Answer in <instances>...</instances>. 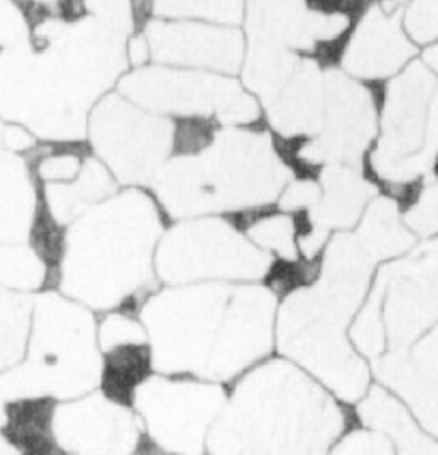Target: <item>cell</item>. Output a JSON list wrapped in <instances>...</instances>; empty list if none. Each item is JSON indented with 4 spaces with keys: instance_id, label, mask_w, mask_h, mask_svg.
I'll return each mask as SVG.
<instances>
[{
    "instance_id": "31",
    "label": "cell",
    "mask_w": 438,
    "mask_h": 455,
    "mask_svg": "<svg viewBox=\"0 0 438 455\" xmlns=\"http://www.w3.org/2000/svg\"><path fill=\"white\" fill-rule=\"evenodd\" d=\"M348 338L353 341L354 350L368 359H380L386 353V331L383 320V297H380L378 286L370 288L368 299L348 327Z\"/></svg>"
},
{
    "instance_id": "22",
    "label": "cell",
    "mask_w": 438,
    "mask_h": 455,
    "mask_svg": "<svg viewBox=\"0 0 438 455\" xmlns=\"http://www.w3.org/2000/svg\"><path fill=\"white\" fill-rule=\"evenodd\" d=\"M118 191L116 179L95 155L86 157L77 179L71 183L44 185L41 191V211L54 226H71L80 215L103 203Z\"/></svg>"
},
{
    "instance_id": "36",
    "label": "cell",
    "mask_w": 438,
    "mask_h": 455,
    "mask_svg": "<svg viewBox=\"0 0 438 455\" xmlns=\"http://www.w3.org/2000/svg\"><path fill=\"white\" fill-rule=\"evenodd\" d=\"M82 7H84L86 18L95 20L103 28L127 39L136 33L140 24L133 0H82Z\"/></svg>"
},
{
    "instance_id": "13",
    "label": "cell",
    "mask_w": 438,
    "mask_h": 455,
    "mask_svg": "<svg viewBox=\"0 0 438 455\" xmlns=\"http://www.w3.org/2000/svg\"><path fill=\"white\" fill-rule=\"evenodd\" d=\"M378 138V100L365 82L342 69H324V110L318 133L297 144L306 165L361 168Z\"/></svg>"
},
{
    "instance_id": "45",
    "label": "cell",
    "mask_w": 438,
    "mask_h": 455,
    "mask_svg": "<svg viewBox=\"0 0 438 455\" xmlns=\"http://www.w3.org/2000/svg\"><path fill=\"white\" fill-rule=\"evenodd\" d=\"M424 63L430 67V71L434 76H438V44H434V45H430V48L426 50V54H424Z\"/></svg>"
},
{
    "instance_id": "32",
    "label": "cell",
    "mask_w": 438,
    "mask_h": 455,
    "mask_svg": "<svg viewBox=\"0 0 438 455\" xmlns=\"http://www.w3.org/2000/svg\"><path fill=\"white\" fill-rule=\"evenodd\" d=\"M30 157V168H33L35 179L41 185H60L71 183L77 179L86 157L84 151H77L76 144H45L37 147V151Z\"/></svg>"
},
{
    "instance_id": "23",
    "label": "cell",
    "mask_w": 438,
    "mask_h": 455,
    "mask_svg": "<svg viewBox=\"0 0 438 455\" xmlns=\"http://www.w3.org/2000/svg\"><path fill=\"white\" fill-rule=\"evenodd\" d=\"M353 235L376 265L402 258L415 243V235L402 220L400 203L391 196H376L353 228Z\"/></svg>"
},
{
    "instance_id": "14",
    "label": "cell",
    "mask_w": 438,
    "mask_h": 455,
    "mask_svg": "<svg viewBox=\"0 0 438 455\" xmlns=\"http://www.w3.org/2000/svg\"><path fill=\"white\" fill-rule=\"evenodd\" d=\"M374 286L383 297L386 353L406 350L438 323V236L386 262Z\"/></svg>"
},
{
    "instance_id": "2",
    "label": "cell",
    "mask_w": 438,
    "mask_h": 455,
    "mask_svg": "<svg viewBox=\"0 0 438 455\" xmlns=\"http://www.w3.org/2000/svg\"><path fill=\"white\" fill-rule=\"evenodd\" d=\"M163 221L153 194L116 191L65 228L60 294L89 309H116L151 288Z\"/></svg>"
},
{
    "instance_id": "11",
    "label": "cell",
    "mask_w": 438,
    "mask_h": 455,
    "mask_svg": "<svg viewBox=\"0 0 438 455\" xmlns=\"http://www.w3.org/2000/svg\"><path fill=\"white\" fill-rule=\"evenodd\" d=\"M177 123L136 106L121 92H108L89 114L91 151L116 183L148 188L174 155Z\"/></svg>"
},
{
    "instance_id": "46",
    "label": "cell",
    "mask_w": 438,
    "mask_h": 455,
    "mask_svg": "<svg viewBox=\"0 0 438 455\" xmlns=\"http://www.w3.org/2000/svg\"><path fill=\"white\" fill-rule=\"evenodd\" d=\"M0 455H24L9 438L0 436Z\"/></svg>"
},
{
    "instance_id": "34",
    "label": "cell",
    "mask_w": 438,
    "mask_h": 455,
    "mask_svg": "<svg viewBox=\"0 0 438 455\" xmlns=\"http://www.w3.org/2000/svg\"><path fill=\"white\" fill-rule=\"evenodd\" d=\"M402 220L412 235L438 236V177L427 174L421 180L409 204L402 211Z\"/></svg>"
},
{
    "instance_id": "1",
    "label": "cell",
    "mask_w": 438,
    "mask_h": 455,
    "mask_svg": "<svg viewBox=\"0 0 438 455\" xmlns=\"http://www.w3.org/2000/svg\"><path fill=\"white\" fill-rule=\"evenodd\" d=\"M346 419L321 382L292 361L254 367L209 432L211 455H329Z\"/></svg>"
},
{
    "instance_id": "44",
    "label": "cell",
    "mask_w": 438,
    "mask_h": 455,
    "mask_svg": "<svg viewBox=\"0 0 438 455\" xmlns=\"http://www.w3.org/2000/svg\"><path fill=\"white\" fill-rule=\"evenodd\" d=\"M24 9H65L74 0H15Z\"/></svg>"
},
{
    "instance_id": "12",
    "label": "cell",
    "mask_w": 438,
    "mask_h": 455,
    "mask_svg": "<svg viewBox=\"0 0 438 455\" xmlns=\"http://www.w3.org/2000/svg\"><path fill=\"white\" fill-rule=\"evenodd\" d=\"M131 400L155 444L174 455H200L228 397L219 382L148 376Z\"/></svg>"
},
{
    "instance_id": "4",
    "label": "cell",
    "mask_w": 438,
    "mask_h": 455,
    "mask_svg": "<svg viewBox=\"0 0 438 455\" xmlns=\"http://www.w3.org/2000/svg\"><path fill=\"white\" fill-rule=\"evenodd\" d=\"M103 380L97 323L89 307L59 292L33 299L24 359L0 374L4 406L37 400H76Z\"/></svg>"
},
{
    "instance_id": "43",
    "label": "cell",
    "mask_w": 438,
    "mask_h": 455,
    "mask_svg": "<svg viewBox=\"0 0 438 455\" xmlns=\"http://www.w3.org/2000/svg\"><path fill=\"white\" fill-rule=\"evenodd\" d=\"M427 148L438 155V82L430 101V118H427Z\"/></svg>"
},
{
    "instance_id": "28",
    "label": "cell",
    "mask_w": 438,
    "mask_h": 455,
    "mask_svg": "<svg viewBox=\"0 0 438 455\" xmlns=\"http://www.w3.org/2000/svg\"><path fill=\"white\" fill-rule=\"evenodd\" d=\"M48 258L30 241L0 245V288L30 294L48 282Z\"/></svg>"
},
{
    "instance_id": "39",
    "label": "cell",
    "mask_w": 438,
    "mask_h": 455,
    "mask_svg": "<svg viewBox=\"0 0 438 455\" xmlns=\"http://www.w3.org/2000/svg\"><path fill=\"white\" fill-rule=\"evenodd\" d=\"M321 198V183L318 179H291L277 198V206L283 213L307 215Z\"/></svg>"
},
{
    "instance_id": "24",
    "label": "cell",
    "mask_w": 438,
    "mask_h": 455,
    "mask_svg": "<svg viewBox=\"0 0 438 455\" xmlns=\"http://www.w3.org/2000/svg\"><path fill=\"white\" fill-rule=\"evenodd\" d=\"M359 417L370 430L385 434L400 455H438V443L426 436L406 408L380 387L361 400Z\"/></svg>"
},
{
    "instance_id": "16",
    "label": "cell",
    "mask_w": 438,
    "mask_h": 455,
    "mask_svg": "<svg viewBox=\"0 0 438 455\" xmlns=\"http://www.w3.org/2000/svg\"><path fill=\"white\" fill-rule=\"evenodd\" d=\"M142 33L155 65L224 76H236L243 67L247 41L236 26L151 18Z\"/></svg>"
},
{
    "instance_id": "19",
    "label": "cell",
    "mask_w": 438,
    "mask_h": 455,
    "mask_svg": "<svg viewBox=\"0 0 438 455\" xmlns=\"http://www.w3.org/2000/svg\"><path fill=\"white\" fill-rule=\"evenodd\" d=\"M324 110V69L314 59L303 56L288 84L262 106L267 121L277 138L306 142L318 133Z\"/></svg>"
},
{
    "instance_id": "29",
    "label": "cell",
    "mask_w": 438,
    "mask_h": 455,
    "mask_svg": "<svg viewBox=\"0 0 438 455\" xmlns=\"http://www.w3.org/2000/svg\"><path fill=\"white\" fill-rule=\"evenodd\" d=\"M245 235L260 251L277 260L295 265L299 260V220L297 215L275 211L258 215L245 226Z\"/></svg>"
},
{
    "instance_id": "3",
    "label": "cell",
    "mask_w": 438,
    "mask_h": 455,
    "mask_svg": "<svg viewBox=\"0 0 438 455\" xmlns=\"http://www.w3.org/2000/svg\"><path fill=\"white\" fill-rule=\"evenodd\" d=\"M292 170L269 132L218 127L198 153L172 155L148 185L172 220L254 213L277 203Z\"/></svg>"
},
{
    "instance_id": "9",
    "label": "cell",
    "mask_w": 438,
    "mask_h": 455,
    "mask_svg": "<svg viewBox=\"0 0 438 455\" xmlns=\"http://www.w3.org/2000/svg\"><path fill=\"white\" fill-rule=\"evenodd\" d=\"M89 114L33 41L0 50V118L26 127L39 142L77 144L86 138Z\"/></svg>"
},
{
    "instance_id": "38",
    "label": "cell",
    "mask_w": 438,
    "mask_h": 455,
    "mask_svg": "<svg viewBox=\"0 0 438 455\" xmlns=\"http://www.w3.org/2000/svg\"><path fill=\"white\" fill-rule=\"evenodd\" d=\"M30 44V22L22 4L0 0V50Z\"/></svg>"
},
{
    "instance_id": "8",
    "label": "cell",
    "mask_w": 438,
    "mask_h": 455,
    "mask_svg": "<svg viewBox=\"0 0 438 455\" xmlns=\"http://www.w3.org/2000/svg\"><path fill=\"white\" fill-rule=\"evenodd\" d=\"M273 258L226 217H194L168 228L155 251V273L168 286L254 283L271 273Z\"/></svg>"
},
{
    "instance_id": "40",
    "label": "cell",
    "mask_w": 438,
    "mask_h": 455,
    "mask_svg": "<svg viewBox=\"0 0 438 455\" xmlns=\"http://www.w3.org/2000/svg\"><path fill=\"white\" fill-rule=\"evenodd\" d=\"M329 455H395L394 444L376 430H357L344 436Z\"/></svg>"
},
{
    "instance_id": "42",
    "label": "cell",
    "mask_w": 438,
    "mask_h": 455,
    "mask_svg": "<svg viewBox=\"0 0 438 455\" xmlns=\"http://www.w3.org/2000/svg\"><path fill=\"white\" fill-rule=\"evenodd\" d=\"M127 63L138 69L151 63V48H148V41L144 37V33H133L127 39Z\"/></svg>"
},
{
    "instance_id": "41",
    "label": "cell",
    "mask_w": 438,
    "mask_h": 455,
    "mask_svg": "<svg viewBox=\"0 0 438 455\" xmlns=\"http://www.w3.org/2000/svg\"><path fill=\"white\" fill-rule=\"evenodd\" d=\"M39 144H41L39 140L35 138L26 127L0 118V151L28 157V155L37 151Z\"/></svg>"
},
{
    "instance_id": "10",
    "label": "cell",
    "mask_w": 438,
    "mask_h": 455,
    "mask_svg": "<svg viewBox=\"0 0 438 455\" xmlns=\"http://www.w3.org/2000/svg\"><path fill=\"white\" fill-rule=\"evenodd\" d=\"M436 76L424 60L386 80L378 103V138L368 155L372 174L386 188L409 189L432 172L436 155L427 148V118Z\"/></svg>"
},
{
    "instance_id": "30",
    "label": "cell",
    "mask_w": 438,
    "mask_h": 455,
    "mask_svg": "<svg viewBox=\"0 0 438 455\" xmlns=\"http://www.w3.org/2000/svg\"><path fill=\"white\" fill-rule=\"evenodd\" d=\"M153 18L239 26L245 20V0H153Z\"/></svg>"
},
{
    "instance_id": "35",
    "label": "cell",
    "mask_w": 438,
    "mask_h": 455,
    "mask_svg": "<svg viewBox=\"0 0 438 455\" xmlns=\"http://www.w3.org/2000/svg\"><path fill=\"white\" fill-rule=\"evenodd\" d=\"M97 339H100L101 355L148 346L147 331H144L140 320H133L131 316L121 312L108 314V316L97 324Z\"/></svg>"
},
{
    "instance_id": "27",
    "label": "cell",
    "mask_w": 438,
    "mask_h": 455,
    "mask_svg": "<svg viewBox=\"0 0 438 455\" xmlns=\"http://www.w3.org/2000/svg\"><path fill=\"white\" fill-rule=\"evenodd\" d=\"M30 316H33V297L0 288V374L24 359Z\"/></svg>"
},
{
    "instance_id": "6",
    "label": "cell",
    "mask_w": 438,
    "mask_h": 455,
    "mask_svg": "<svg viewBox=\"0 0 438 455\" xmlns=\"http://www.w3.org/2000/svg\"><path fill=\"white\" fill-rule=\"evenodd\" d=\"M235 283H185L151 294L140 309L151 367L162 376L204 371L218 346Z\"/></svg>"
},
{
    "instance_id": "7",
    "label": "cell",
    "mask_w": 438,
    "mask_h": 455,
    "mask_svg": "<svg viewBox=\"0 0 438 455\" xmlns=\"http://www.w3.org/2000/svg\"><path fill=\"white\" fill-rule=\"evenodd\" d=\"M121 92L144 110L170 121H209L219 127H254L260 101L235 76L148 63L118 80Z\"/></svg>"
},
{
    "instance_id": "17",
    "label": "cell",
    "mask_w": 438,
    "mask_h": 455,
    "mask_svg": "<svg viewBox=\"0 0 438 455\" xmlns=\"http://www.w3.org/2000/svg\"><path fill=\"white\" fill-rule=\"evenodd\" d=\"M50 434L67 455H133L140 443L133 412L101 393L52 406Z\"/></svg>"
},
{
    "instance_id": "20",
    "label": "cell",
    "mask_w": 438,
    "mask_h": 455,
    "mask_svg": "<svg viewBox=\"0 0 438 455\" xmlns=\"http://www.w3.org/2000/svg\"><path fill=\"white\" fill-rule=\"evenodd\" d=\"M321 198L306 217L327 232L353 230L376 198V185L354 165H327L318 174Z\"/></svg>"
},
{
    "instance_id": "33",
    "label": "cell",
    "mask_w": 438,
    "mask_h": 455,
    "mask_svg": "<svg viewBox=\"0 0 438 455\" xmlns=\"http://www.w3.org/2000/svg\"><path fill=\"white\" fill-rule=\"evenodd\" d=\"M380 359L421 379H438V323L406 350H389Z\"/></svg>"
},
{
    "instance_id": "26",
    "label": "cell",
    "mask_w": 438,
    "mask_h": 455,
    "mask_svg": "<svg viewBox=\"0 0 438 455\" xmlns=\"http://www.w3.org/2000/svg\"><path fill=\"white\" fill-rule=\"evenodd\" d=\"M374 374L410 406V411L424 423L426 430L438 436V379L412 376L383 359L374 361Z\"/></svg>"
},
{
    "instance_id": "15",
    "label": "cell",
    "mask_w": 438,
    "mask_h": 455,
    "mask_svg": "<svg viewBox=\"0 0 438 455\" xmlns=\"http://www.w3.org/2000/svg\"><path fill=\"white\" fill-rule=\"evenodd\" d=\"M277 297L260 283H235L204 379L226 382L265 359L275 344Z\"/></svg>"
},
{
    "instance_id": "25",
    "label": "cell",
    "mask_w": 438,
    "mask_h": 455,
    "mask_svg": "<svg viewBox=\"0 0 438 455\" xmlns=\"http://www.w3.org/2000/svg\"><path fill=\"white\" fill-rule=\"evenodd\" d=\"M301 59L303 54L291 50L247 44L243 67L239 71L241 84L260 101V106H267L288 84Z\"/></svg>"
},
{
    "instance_id": "37",
    "label": "cell",
    "mask_w": 438,
    "mask_h": 455,
    "mask_svg": "<svg viewBox=\"0 0 438 455\" xmlns=\"http://www.w3.org/2000/svg\"><path fill=\"white\" fill-rule=\"evenodd\" d=\"M402 28L415 45L438 44V0H406Z\"/></svg>"
},
{
    "instance_id": "18",
    "label": "cell",
    "mask_w": 438,
    "mask_h": 455,
    "mask_svg": "<svg viewBox=\"0 0 438 455\" xmlns=\"http://www.w3.org/2000/svg\"><path fill=\"white\" fill-rule=\"evenodd\" d=\"M402 13H389L376 0L354 20L339 45V69L359 82L391 80L415 60V44L402 28Z\"/></svg>"
},
{
    "instance_id": "21",
    "label": "cell",
    "mask_w": 438,
    "mask_h": 455,
    "mask_svg": "<svg viewBox=\"0 0 438 455\" xmlns=\"http://www.w3.org/2000/svg\"><path fill=\"white\" fill-rule=\"evenodd\" d=\"M41 217V191L28 157L0 151V245L33 239Z\"/></svg>"
},
{
    "instance_id": "5",
    "label": "cell",
    "mask_w": 438,
    "mask_h": 455,
    "mask_svg": "<svg viewBox=\"0 0 438 455\" xmlns=\"http://www.w3.org/2000/svg\"><path fill=\"white\" fill-rule=\"evenodd\" d=\"M350 323L353 316L307 283L292 288L277 307L275 339L282 355L324 389L357 402L368 393L370 370L348 338Z\"/></svg>"
}]
</instances>
